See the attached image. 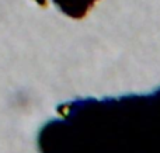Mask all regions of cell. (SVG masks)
Returning <instances> with one entry per match:
<instances>
[{
  "label": "cell",
  "mask_w": 160,
  "mask_h": 153,
  "mask_svg": "<svg viewBox=\"0 0 160 153\" xmlns=\"http://www.w3.org/2000/svg\"><path fill=\"white\" fill-rule=\"evenodd\" d=\"M39 6H47V0H35ZM53 4L72 18H83L98 0H52Z\"/></svg>",
  "instance_id": "1"
}]
</instances>
